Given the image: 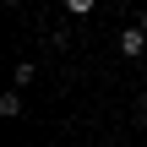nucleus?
Returning <instances> with one entry per match:
<instances>
[{
	"mask_svg": "<svg viewBox=\"0 0 147 147\" xmlns=\"http://www.w3.org/2000/svg\"><path fill=\"white\" fill-rule=\"evenodd\" d=\"M0 115H5V120L22 115V93H0Z\"/></svg>",
	"mask_w": 147,
	"mask_h": 147,
	"instance_id": "nucleus-2",
	"label": "nucleus"
},
{
	"mask_svg": "<svg viewBox=\"0 0 147 147\" xmlns=\"http://www.w3.org/2000/svg\"><path fill=\"white\" fill-rule=\"evenodd\" d=\"M93 5H98V0H65V11H71V16H87Z\"/></svg>",
	"mask_w": 147,
	"mask_h": 147,
	"instance_id": "nucleus-3",
	"label": "nucleus"
},
{
	"mask_svg": "<svg viewBox=\"0 0 147 147\" xmlns=\"http://www.w3.org/2000/svg\"><path fill=\"white\" fill-rule=\"evenodd\" d=\"M5 5H16V0H5Z\"/></svg>",
	"mask_w": 147,
	"mask_h": 147,
	"instance_id": "nucleus-6",
	"label": "nucleus"
},
{
	"mask_svg": "<svg viewBox=\"0 0 147 147\" xmlns=\"http://www.w3.org/2000/svg\"><path fill=\"white\" fill-rule=\"evenodd\" d=\"M142 109H147V87H142Z\"/></svg>",
	"mask_w": 147,
	"mask_h": 147,
	"instance_id": "nucleus-5",
	"label": "nucleus"
},
{
	"mask_svg": "<svg viewBox=\"0 0 147 147\" xmlns=\"http://www.w3.org/2000/svg\"><path fill=\"white\" fill-rule=\"evenodd\" d=\"M136 27H142V33H147V11H142V22H136Z\"/></svg>",
	"mask_w": 147,
	"mask_h": 147,
	"instance_id": "nucleus-4",
	"label": "nucleus"
},
{
	"mask_svg": "<svg viewBox=\"0 0 147 147\" xmlns=\"http://www.w3.org/2000/svg\"><path fill=\"white\" fill-rule=\"evenodd\" d=\"M120 55H125V60H142L147 55V33L142 27H125V33H120Z\"/></svg>",
	"mask_w": 147,
	"mask_h": 147,
	"instance_id": "nucleus-1",
	"label": "nucleus"
}]
</instances>
